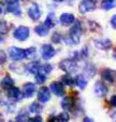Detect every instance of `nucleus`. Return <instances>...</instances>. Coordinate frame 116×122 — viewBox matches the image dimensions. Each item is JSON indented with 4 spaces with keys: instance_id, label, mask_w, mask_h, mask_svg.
<instances>
[{
    "instance_id": "obj_44",
    "label": "nucleus",
    "mask_w": 116,
    "mask_h": 122,
    "mask_svg": "<svg viewBox=\"0 0 116 122\" xmlns=\"http://www.w3.org/2000/svg\"><path fill=\"white\" fill-rule=\"evenodd\" d=\"M2 41V37H1V34H0V42Z\"/></svg>"
},
{
    "instance_id": "obj_42",
    "label": "nucleus",
    "mask_w": 116,
    "mask_h": 122,
    "mask_svg": "<svg viewBox=\"0 0 116 122\" xmlns=\"http://www.w3.org/2000/svg\"><path fill=\"white\" fill-rule=\"evenodd\" d=\"M113 119H114V122H116V112L113 115Z\"/></svg>"
},
{
    "instance_id": "obj_10",
    "label": "nucleus",
    "mask_w": 116,
    "mask_h": 122,
    "mask_svg": "<svg viewBox=\"0 0 116 122\" xmlns=\"http://www.w3.org/2000/svg\"><path fill=\"white\" fill-rule=\"evenodd\" d=\"M60 69H62L67 74H70L74 70L75 68V61L74 60H71V58H68V60H64L60 62L59 64Z\"/></svg>"
},
{
    "instance_id": "obj_18",
    "label": "nucleus",
    "mask_w": 116,
    "mask_h": 122,
    "mask_svg": "<svg viewBox=\"0 0 116 122\" xmlns=\"http://www.w3.org/2000/svg\"><path fill=\"white\" fill-rule=\"evenodd\" d=\"M0 85H1V88H2L3 90H9L12 86H14V80L10 76H5V78L1 80Z\"/></svg>"
},
{
    "instance_id": "obj_23",
    "label": "nucleus",
    "mask_w": 116,
    "mask_h": 122,
    "mask_svg": "<svg viewBox=\"0 0 116 122\" xmlns=\"http://www.w3.org/2000/svg\"><path fill=\"white\" fill-rule=\"evenodd\" d=\"M52 70H53V66L51 64H48V63H46V64L40 65V68H39L38 72H41V74L45 75V76H48Z\"/></svg>"
},
{
    "instance_id": "obj_3",
    "label": "nucleus",
    "mask_w": 116,
    "mask_h": 122,
    "mask_svg": "<svg viewBox=\"0 0 116 122\" xmlns=\"http://www.w3.org/2000/svg\"><path fill=\"white\" fill-rule=\"evenodd\" d=\"M5 10L16 16L22 15V9L18 0H5Z\"/></svg>"
},
{
    "instance_id": "obj_34",
    "label": "nucleus",
    "mask_w": 116,
    "mask_h": 122,
    "mask_svg": "<svg viewBox=\"0 0 116 122\" xmlns=\"http://www.w3.org/2000/svg\"><path fill=\"white\" fill-rule=\"evenodd\" d=\"M5 61H7V54H5L3 51L0 50V65L5 64Z\"/></svg>"
},
{
    "instance_id": "obj_2",
    "label": "nucleus",
    "mask_w": 116,
    "mask_h": 122,
    "mask_svg": "<svg viewBox=\"0 0 116 122\" xmlns=\"http://www.w3.org/2000/svg\"><path fill=\"white\" fill-rule=\"evenodd\" d=\"M30 29L27 26H18L13 31V37L18 41H26L29 38Z\"/></svg>"
},
{
    "instance_id": "obj_8",
    "label": "nucleus",
    "mask_w": 116,
    "mask_h": 122,
    "mask_svg": "<svg viewBox=\"0 0 116 122\" xmlns=\"http://www.w3.org/2000/svg\"><path fill=\"white\" fill-rule=\"evenodd\" d=\"M50 90L56 96H64L65 95V86L61 81H54L50 84Z\"/></svg>"
},
{
    "instance_id": "obj_14",
    "label": "nucleus",
    "mask_w": 116,
    "mask_h": 122,
    "mask_svg": "<svg viewBox=\"0 0 116 122\" xmlns=\"http://www.w3.org/2000/svg\"><path fill=\"white\" fill-rule=\"evenodd\" d=\"M93 91H95V94L97 95L98 97H103V96L107 95V85H105L103 82L98 81V82H96L95 86H93Z\"/></svg>"
},
{
    "instance_id": "obj_29",
    "label": "nucleus",
    "mask_w": 116,
    "mask_h": 122,
    "mask_svg": "<svg viewBox=\"0 0 116 122\" xmlns=\"http://www.w3.org/2000/svg\"><path fill=\"white\" fill-rule=\"evenodd\" d=\"M9 30V25L5 20H0V34H7Z\"/></svg>"
},
{
    "instance_id": "obj_21",
    "label": "nucleus",
    "mask_w": 116,
    "mask_h": 122,
    "mask_svg": "<svg viewBox=\"0 0 116 122\" xmlns=\"http://www.w3.org/2000/svg\"><path fill=\"white\" fill-rule=\"evenodd\" d=\"M72 106H73V101L70 98L69 96H66L64 97V99H62L61 102V107L64 110L66 111H69L72 109Z\"/></svg>"
},
{
    "instance_id": "obj_12",
    "label": "nucleus",
    "mask_w": 116,
    "mask_h": 122,
    "mask_svg": "<svg viewBox=\"0 0 116 122\" xmlns=\"http://www.w3.org/2000/svg\"><path fill=\"white\" fill-rule=\"evenodd\" d=\"M8 96H9L10 99L14 102H18L23 98V93L18 88H15V86H12L11 89L8 90Z\"/></svg>"
},
{
    "instance_id": "obj_40",
    "label": "nucleus",
    "mask_w": 116,
    "mask_h": 122,
    "mask_svg": "<svg viewBox=\"0 0 116 122\" xmlns=\"http://www.w3.org/2000/svg\"><path fill=\"white\" fill-rule=\"evenodd\" d=\"M53 1H55V2H64L66 0H53Z\"/></svg>"
},
{
    "instance_id": "obj_24",
    "label": "nucleus",
    "mask_w": 116,
    "mask_h": 122,
    "mask_svg": "<svg viewBox=\"0 0 116 122\" xmlns=\"http://www.w3.org/2000/svg\"><path fill=\"white\" fill-rule=\"evenodd\" d=\"M39 68H40V63L39 62H32L27 66V70L30 74H33V75H36L39 71Z\"/></svg>"
},
{
    "instance_id": "obj_33",
    "label": "nucleus",
    "mask_w": 116,
    "mask_h": 122,
    "mask_svg": "<svg viewBox=\"0 0 116 122\" xmlns=\"http://www.w3.org/2000/svg\"><path fill=\"white\" fill-rule=\"evenodd\" d=\"M27 122H42V117L41 116H34L32 118H28Z\"/></svg>"
},
{
    "instance_id": "obj_11",
    "label": "nucleus",
    "mask_w": 116,
    "mask_h": 122,
    "mask_svg": "<svg viewBox=\"0 0 116 122\" xmlns=\"http://www.w3.org/2000/svg\"><path fill=\"white\" fill-rule=\"evenodd\" d=\"M34 92H36V85H34V83L27 82L23 85V90H22L23 97H25V98H30V97L34 94Z\"/></svg>"
},
{
    "instance_id": "obj_15",
    "label": "nucleus",
    "mask_w": 116,
    "mask_h": 122,
    "mask_svg": "<svg viewBox=\"0 0 116 122\" xmlns=\"http://www.w3.org/2000/svg\"><path fill=\"white\" fill-rule=\"evenodd\" d=\"M95 46L97 49H100V50H107L111 48L112 41L110 39H98L95 41Z\"/></svg>"
},
{
    "instance_id": "obj_4",
    "label": "nucleus",
    "mask_w": 116,
    "mask_h": 122,
    "mask_svg": "<svg viewBox=\"0 0 116 122\" xmlns=\"http://www.w3.org/2000/svg\"><path fill=\"white\" fill-rule=\"evenodd\" d=\"M9 56L12 61H22L25 58V50L17 46H11L9 49Z\"/></svg>"
},
{
    "instance_id": "obj_13",
    "label": "nucleus",
    "mask_w": 116,
    "mask_h": 122,
    "mask_svg": "<svg viewBox=\"0 0 116 122\" xmlns=\"http://www.w3.org/2000/svg\"><path fill=\"white\" fill-rule=\"evenodd\" d=\"M59 22L62 26H70L75 22V16L72 13H62L59 16Z\"/></svg>"
},
{
    "instance_id": "obj_28",
    "label": "nucleus",
    "mask_w": 116,
    "mask_h": 122,
    "mask_svg": "<svg viewBox=\"0 0 116 122\" xmlns=\"http://www.w3.org/2000/svg\"><path fill=\"white\" fill-rule=\"evenodd\" d=\"M34 77H36V82L39 83V84H42V83H44L46 81V78H47V76L41 74V72H37V74L34 75Z\"/></svg>"
},
{
    "instance_id": "obj_41",
    "label": "nucleus",
    "mask_w": 116,
    "mask_h": 122,
    "mask_svg": "<svg viewBox=\"0 0 116 122\" xmlns=\"http://www.w3.org/2000/svg\"><path fill=\"white\" fill-rule=\"evenodd\" d=\"M113 57H114V58H115V60H116V49H115V50H114V53H113Z\"/></svg>"
},
{
    "instance_id": "obj_1",
    "label": "nucleus",
    "mask_w": 116,
    "mask_h": 122,
    "mask_svg": "<svg viewBox=\"0 0 116 122\" xmlns=\"http://www.w3.org/2000/svg\"><path fill=\"white\" fill-rule=\"evenodd\" d=\"M70 40L72 43L74 44H79L80 43V40L81 37H82V34H83V29H82V25L79 21H75L74 23L72 24V27L70 29Z\"/></svg>"
},
{
    "instance_id": "obj_27",
    "label": "nucleus",
    "mask_w": 116,
    "mask_h": 122,
    "mask_svg": "<svg viewBox=\"0 0 116 122\" xmlns=\"http://www.w3.org/2000/svg\"><path fill=\"white\" fill-rule=\"evenodd\" d=\"M41 109H42L41 105L39 103H37V102H34V103L29 105V112H31V113H39L41 111Z\"/></svg>"
},
{
    "instance_id": "obj_17",
    "label": "nucleus",
    "mask_w": 116,
    "mask_h": 122,
    "mask_svg": "<svg viewBox=\"0 0 116 122\" xmlns=\"http://www.w3.org/2000/svg\"><path fill=\"white\" fill-rule=\"evenodd\" d=\"M34 31L40 37H45V36L48 35V32H50V28L46 27L44 24H40V25L34 27Z\"/></svg>"
},
{
    "instance_id": "obj_5",
    "label": "nucleus",
    "mask_w": 116,
    "mask_h": 122,
    "mask_svg": "<svg viewBox=\"0 0 116 122\" xmlns=\"http://www.w3.org/2000/svg\"><path fill=\"white\" fill-rule=\"evenodd\" d=\"M56 54V50L54 49V46L52 44H43L41 48V56L43 60L48 61L51 58H53Z\"/></svg>"
},
{
    "instance_id": "obj_43",
    "label": "nucleus",
    "mask_w": 116,
    "mask_h": 122,
    "mask_svg": "<svg viewBox=\"0 0 116 122\" xmlns=\"http://www.w3.org/2000/svg\"><path fill=\"white\" fill-rule=\"evenodd\" d=\"M0 122H3V117L0 115Z\"/></svg>"
},
{
    "instance_id": "obj_7",
    "label": "nucleus",
    "mask_w": 116,
    "mask_h": 122,
    "mask_svg": "<svg viewBox=\"0 0 116 122\" xmlns=\"http://www.w3.org/2000/svg\"><path fill=\"white\" fill-rule=\"evenodd\" d=\"M27 14H28V16H29L32 21H38V20L41 17L42 12H41L40 7H39L37 3H32V5L28 8Z\"/></svg>"
},
{
    "instance_id": "obj_20",
    "label": "nucleus",
    "mask_w": 116,
    "mask_h": 122,
    "mask_svg": "<svg viewBox=\"0 0 116 122\" xmlns=\"http://www.w3.org/2000/svg\"><path fill=\"white\" fill-rule=\"evenodd\" d=\"M116 7V0H103L101 2V8L105 11L112 10Z\"/></svg>"
},
{
    "instance_id": "obj_9",
    "label": "nucleus",
    "mask_w": 116,
    "mask_h": 122,
    "mask_svg": "<svg viewBox=\"0 0 116 122\" xmlns=\"http://www.w3.org/2000/svg\"><path fill=\"white\" fill-rule=\"evenodd\" d=\"M51 99V90L46 86H42L38 91V101L42 104L47 103Z\"/></svg>"
},
{
    "instance_id": "obj_39",
    "label": "nucleus",
    "mask_w": 116,
    "mask_h": 122,
    "mask_svg": "<svg viewBox=\"0 0 116 122\" xmlns=\"http://www.w3.org/2000/svg\"><path fill=\"white\" fill-rule=\"evenodd\" d=\"M83 122H95L93 119H90V118H88V117H85L84 119H83Z\"/></svg>"
},
{
    "instance_id": "obj_19",
    "label": "nucleus",
    "mask_w": 116,
    "mask_h": 122,
    "mask_svg": "<svg viewBox=\"0 0 116 122\" xmlns=\"http://www.w3.org/2000/svg\"><path fill=\"white\" fill-rule=\"evenodd\" d=\"M43 24L46 27L50 28V29L55 27V25H56V17H55V14L53 13V12L48 13V15L46 16V19H45V22H44Z\"/></svg>"
},
{
    "instance_id": "obj_38",
    "label": "nucleus",
    "mask_w": 116,
    "mask_h": 122,
    "mask_svg": "<svg viewBox=\"0 0 116 122\" xmlns=\"http://www.w3.org/2000/svg\"><path fill=\"white\" fill-rule=\"evenodd\" d=\"M5 7L2 5V3H0V15L5 12Z\"/></svg>"
},
{
    "instance_id": "obj_36",
    "label": "nucleus",
    "mask_w": 116,
    "mask_h": 122,
    "mask_svg": "<svg viewBox=\"0 0 116 122\" xmlns=\"http://www.w3.org/2000/svg\"><path fill=\"white\" fill-rule=\"evenodd\" d=\"M111 25L114 29H116V14H114L111 17Z\"/></svg>"
},
{
    "instance_id": "obj_37",
    "label": "nucleus",
    "mask_w": 116,
    "mask_h": 122,
    "mask_svg": "<svg viewBox=\"0 0 116 122\" xmlns=\"http://www.w3.org/2000/svg\"><path fill=\"white\" fill-rule=\"evenodd\" d=\"M110 104H111L113 107L116 108V95H113V96L110 98Z\"/></svg>"
},
{
    "instance_id": "obj_30",
    "label": "nucleus",
    "mask_w": 116,
    "mask_h": 122,
    "mask_svg": "<svg viewBox=\"0 0 116 122\" xmlns=\"http://www.w3.org/2000/svg\"><path fill=\"white\" fill-rule=\"evenodd\" d=\"M27 121H28V116L26 112H21L15 118V122H27Z\"/></svg>"
},
{
    "instance_id": "obj_22",
    "label": "nucleus",
    "mask_w": 116,
    "mask_h": 122,
    "mask_svg": "<svg viewBox=\"0 0 116 122\" xmlns=\"http://www.w3.org/2000/svg\"><path fill=\"white\" fill-rule=\"evenodd\" d=\"M74 81H75V84L79 86L80 89H85L86 88V85H87V80H86V78H85L83 75H79V76H76V78L74 79Z\"/></svg>"
},
{
    "instance_id": "obj_31",
    "label": "nucleus",
    "mask_w": 116,
    "mask_h": 122,
    "mask_svg": "<svg viewBox=\"0 0 116 122\" xmlns=\"http://www.w3.org/2000/svg\"><path fill=\"white\" fill-rule=\"evenodd\" d=\"M58 119H59L60 122H68L69 119H70V116H69V113L67 111H64V112L58 115Z\"/></svg>"
},
{
    "instance_id": "obj_16",
    "label": "nucleus",
    "mask_w": 116,
    "mask_h": 122,
    "mask_svg": "<svg viewBox=\"0 0 116 122\" xmlns=\"http://www.w3.org/2000/svg\"><path fill=\"white\" fill-rule=\"evenodd\" d=\"M103 80H107L109 82H114L116 78V72L114 70H111V69H104L101 74Z\"/></svg>"
},
{
    "instance_id": "obj_6",
    "label": "nucleus",
    "mask_w": 116,
    "mask_h": 122,
    "mask_svg": "<svg viewBox=\"0 0 116 122\" xmlns=\"http://www.w3.org/2000/svg\"><path fill=\"white\" fill-rule=\"evenodd\" d=\"M96 9L95 0H82L79 5V10L81 13H88Z\"/></svg>"
},
{
    "instance_id": "obj_35",
    "label": "nucleus",
    "mask_w": 116,
    "mask_h": 122,
    "mask_svg": "<svg viewBox=\"0 0 116 122\" xmlns=\"http://www.w3.org/2000/svg\"><path fill=\"white\" fill-rule=\"evenodd\" d=\"M47 122H60V121H59V119H58L57 116H51V117L47 119Z\"/></svg>"
},
{
    "instance_id": "obj_26",
    "label": "nucleus",
    "mask_w": 116,
    "mask_h": 122,
    "mask_svg": "<svg viewBox=\"0 0 116 122\" xmlns=\"http://www.w3.org/2000/svg\"><path fill=\"white\" fill-rule=\"evenodd\" d=\"M37 55V49L31 46V48H28L25 50V58H28V60H32Z\"/></svg>"
},
{
    "instance_id": "obj_32",
    "label": "nucleus",
    "mask_w": 116,
    "mask_h": 122,
    "mask_svg": "<svg viewBox=\"0 0 116 122\" xmlns=\"http://www.w3.org/2000/svg\"><path fill=\"white\" fill-rule=\"evenodd\" d=\"M52 41L54 42V43H59V42L61 41V35H60L59 32H54L52 36Z\"/></svg>"
},
{
    "instance_id": "obj_25",
    "label": "nucleus",
    "mask_w": 116,
    "mask_h": 122,
    "mask_svg": "<svg viewBox=\"0 0 116 122\" xmlns=\"http://www.w3.org/2000/svg\"><path fill=\"white\" fill-rule=\"evenodd\" d=\"M61 82H62V84L67 85V86H72L75 83V81L70 75H65V76L61 77Z\"/></svg>"
}]
</instances>
